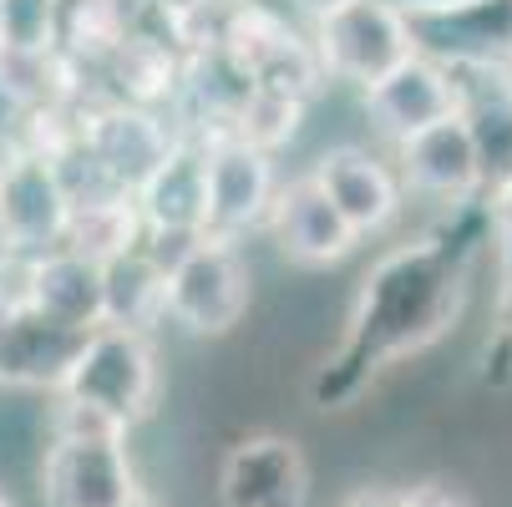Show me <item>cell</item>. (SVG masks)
<instances>
[{
	"label": "cell",
	"instance_id": "1",
	"mask_svg": "<svg viewBox=\"0 0 512 507\" xmlns=\"http://www.w3.org/2000/svg\"><path fill=\"white\" fill-rule=\"evenodd\" d=\"M315 61L325 77L371 87L391 66L416 56L411 16L396 0H345V6L315 16Z\"/></svg>",
	"mask_w": 512,
	"mask_h": 507
},
{
	"label": "cell",
	"instance_id": "2",
	"mask_svg": "<svg viewBox=\"0 0 512 507\" xmlns=\"http://www.w3.org/2000/svg\"><path fill=\"white\" fill-rule=\"evenodd\" d=\"M61 396H77L132 431L158 401V360H153L148 335L127 325H97L77 355V366H71Z\"/></svg>",
	"mask_w": 512,
	"mask_h": 507
},
{
	"label": "cell",
	"instance_id": "3",
	"mask_svg": "<svg viewBox=\"0 0 512 507\" xmlns=\"http://www.w3.org/2000/svg\"><path fill=\"white\" fill-rule=\"evenodd\" d=\"M249 310V264L234 239L203 234L168 269V320L188 335H224Z\"/></svg>",
	"mask_w": 512,
	"mask_h": 507
},
{
	"label": "cell",
	"instance_id": "4",
	"mask_svg": "<svg viewBox=\"0 0 512 507\" xmlns=\"http://www.w3.org/2000/svg\"><path fill=\"white\" fill-rule=\"evenodd\" d=\"M127 437H51L41 462L46 507H122L137 497Z\"/></svg>",
	"mask_w": 512,
	"mask_h": 507
},
{
	"label": "cell",
	"instance_id": "5",
	"mask_svg": "<svg viewBox=\"0 0 512 507\" xmlns=\"http://www.w3.org/2000/svg\"><path fill=\"white\" fill-rule=\"evenodd\" d=\"M218 502L224 507H310V462L295 437H244L218 462Z\"/></svg>",
	"mask_w": 512,
	"mask_h": 507
},
{
	"label": "cell",
	"instance_id": "6",
	"mask_svg": "<svg viewBox=\"0 0 512 507\" xmlns=\"http://www.w3.org/2000/svg\"><path fill=\"white\" fill-rule=\"evenodd\" d=\"M396 163H401V183L421 198H436V203H467L487 178V163H482L467 112L401 137Z\"/></svg>",
	"mask_w": 512,
	"mask_h": 507
},
{
	"label": "cell",
	"instance_id": "7",
	"mask_svg": "<svg viewBox=\"0 0 512 507\" xmlns=\"http://www.w3.org/2000/svg\"><path fill=\"white\" fill-rule=\"evenodd\" d=\"M462 112V87L452 82V71L431 56H406L401 66H391L386 77H376L365 87V117L376 122V132H386L391 142L447 122Z\"/></svg>",
	"mask_w": 512,
	"mask_h": 507
},
{
	"label": "cell",
	"instance_id": "8",
	"mask_svg": "<svg viewBox=\"0 0 512 507\" xmlns=\"http://www.w3.org/2000/svg\"><path fill=\"white\" fill-rule=\"evenodd\" d=\"M0 219L11 229L21 254H46L66 244L71 224V193L46 153H16L0 173Z\"/></svg>",
	"mask_w": 512,
	"mask_h": 507
},
{
	"label": "cell",
	"instance_id": "9",
	"mask_svg": "<svg viewBox=\"0 0 512 507\" xmlns=\"http://www.w3.org/2000/svg\"><path fill=\"white\" fill-rule=\"evenodd\" d=\"M92 330L61 325L41 310H11L0 320V386L26 391H61Z\"/></svg>",
	"mask_w": 512,
	"mask_h": 507
},
{
	"label": "cell",
	"instance_id": "10",
	"mask_svg": "<svg viewBox=\"0 0 512 507\" xmlns=\"http://www.w3.org/2000/svg\"><path fill=\"white\" fill-rule=\"evenodd\" d=\"M274 168L269 153L244 137H218L208 148V234L234 239L254 229L274 208Z\"/></svg>",
	"mask_w": 512,
	"mask_h": 507
},
{
	"label": "cell",
	"instance_id": "11",
	"mask_svg": "<svg viewBox=\"0 0 512 507\" xmlns=\"http://www.w3.org/2000/svg\"><path fill=\"white\" fill-rule=\"evenodd\" d=\"M77 137H82V148L102 163V173L127 193H137L158 173V163L173 153V132L137 102H117V107L97 112Z\"/></svg>",
	"mask_w": 512,
	"mask_h": 507
},
{
	"label": "cell",
	"instance_id": "12",
	"mask_svg": "<svg viewBox=\"0 0 512 507\" xmlns=\"http://www.w3.org/2000/svg\"><path fill=\"white\" fill-rule=\"evenodd\" d=\"M325 198L345 213V224L365 239V234H386L396 224V213H401V183L396 173L376 158V153H365V148H330L320 153L315 173H310Z\"/></svg>",
	"mask_w": 512,
	"mask_h": 507
},
{
	"label": "cell",
	"instance_id": "13",
	"mask_svg": "<svg viewBox=\"0 0 512 507\" xmlns=\"http://www.w3.org/2000/svg\"><path fill=\"white\" fill-rule=\"evenodd\" d=\"M269 229H274V244L284 249V259H295V264H335L360 239L315 178H300L274 193Z\"/></svg>",
	"mask_w": 512,
	"mask_h": 507
},
{
	"label": "cell",
	"instance_id": "14",
	"mask_svg": "<svg viewBox=\"0 0 512 507\" xmlns=\"http://www.w3.org/2000/svg\"><path fill=\"white\" fill-rule=\"evenodd\" d=\"M148 234H208V148L173 142L158 173L137 188Z\"/></svg>",
	"mask_w": 512,
	"mask_h": 507
},
{
	"label": "cell",
	"instance_id": "15",
	"mask_svg": "<svg viewBox=\"0 0 512 507\" xmlns=\"http://www.w3.org/2000/svg\"><path fill=\"white\" fill-rule=\"evenodd\" d=\"M31 310H41L61 325H77V330H97L107 320L102 264L66 244L31 254Z\"/></svg>",
	"mask_w": 512,
	"mask_h": 507
},
{
	"label": "cell",
	"instance_id": "16",
	"mask_svg": "<svg viewBox=\"0 0 512 507\" xmlns=\"http://www.w3.org/2000/svg\"><path fill=\"white\" fill-rule=\"evenodd\" d=\"M102 289H107V320L102 325L148 330L153 320L168 315V269L142 244L102 264Z\"/></svg>",
	"mask_w": 512,
	"mask_h": 507
},
{
	"label": "cell",
	"instance_id": "17",
	"mask_svg": "<svg viewBox=\"0 0 512 507\" xmlns=\"http://www.w3.org/2000/svg\"><path fill=\"white\" fill-rule=\"evenodd\" d=\"M148 224H142V208L137 193H107V198H87V203H71V224H66V249H77L97 264L127 254L142 244Z\"/></svg>",
	"mask_w": 512,
	"mask_h": 507
},
{
	"label": "cell",
	"instance_id": "18",
	"mask_svg": "<svg viewBox=\"0 0 512 507\" xmlns=\"http://www.w3.org/2000/svg\"><path fill=\"white\" fill-rule=\"evenodd\" d=\"M107 61H112V71H117L127 102H137V107H148V102H158L163 92H173V56H168V46L153 41V36H122Z\"/></svg>",
	"mask_w": 512,
	"mask_h": 507
},
{
	"label": "cell",
	"instance_id": "19",
	"mask_svg": "<svg viewBox=\"0 0 512 507\" xmlns=\"http://www.w3.org/2000/svg\"><path fill=\"white\" fill-rule=\"evenodd\" d=\"M0 51L51 56L56 51V0H0Z\"/></svg>",
	"mask_w": 512,
	"mask_h": 507
},
{
	"label": "cell",
	"instance_id": "20",
	"mask_svg": "<svg viewBox=\"0 0 512 507\" xmlns=\"http://www.w3.org/2000/svg\"><path fill=\"white\" fill-rule=\"evenodd\" d=\"M51 437H127V426L77 396L56 391V411H51Z\"/></svg>",
	"mask_w": 512,
	"mask_h": 507
},
{
	"label": "cell",
	"instance_id": "21",
	"mask_svg": "<svg viewBox=\"0 0 512 507\" xmlns=\"http://www.w3.org/2000/svg\"><path fill=\"white\" fill-rule=\"evenodd\" d=\"M406 507H472V502L447 482H421V487L406 492Z\"/></svg>",
	"mask_w": 512,
	"mask_h": 507
},
{
	"label": "cell",
	"instance_id": "22",
	"mask_svg": "<svg viewBox=\"0 0 512 507\" xmlns=\"http://www.w3.org/2000/svg\"><path fill=\"white\" fill-rule=\"evenodd\" d=\"M340 507H406V492H391V487H355Z\"/></svg>",
	"mask_w": 512,
	"mask_h": 507
},
{
	"label": "cell",
	"instance_id": "23",
	"mask_svg": "<svg viewBox=\"0 0 512 507\" xmlns=\"http://www.w3.org/2000/svg\"><path fill=\"white\" fill-rule=\"evenodd\" d=\"M502 269H507V284H512V178L502 183Z\"/></svg>",
	"mask_w": 512,
	"mask_h": 507
},
{
	"label": "cell",
	"instance_id": "24",
	"mask_svg": "<svg viewBox=\"0 0 512 507\" xmlns=\"http://www.w3.org/2000/svg\"><path fill=\"white\" fill-rule=\"evenodd\" d=\"M295 6H300L305 16H325V11H335V6H345V0H295Z\"/></svg>",
	"mask_w": 512,
	"mask_h": 507
},
{
	"label": "cell",
	"instance_id": "25",
	"mask_svg": "<svg viewBox=\"0 0 512 507\" xmlns=\"http://www.w3.org/2000/svg\"><path fill=\"white\" fill-rule=\"evenodd\" d=\"M11 254H21V249L11 244V229H6V219H0V264H6Z\"/></svg>",
	"mask_w": 512,
	"mask_h": 507
},
{
	"label": "cell",
	"instance_id": "26",
	"mask_svg": "<svg viewBox=\"0 0 512 507\" xmlns=\"http://www.w3.org/2000/svg\"><path fill=\"white\" fill-rule=\"evenodd\" d=\"M163 6H173V11H188V6H203V0H163Z\"/></svg>",
	"mask_w": 512,
	"mask_h": 507
},
{
	"label": "cell",
	"instance_id": "27",
	"mask_svg": "<svg viewBox=\"0 0 512 507\" xmlns=\"http://www.w3.org/2000/svg\"><path fill=\"white\" fill-rule=\"evenodd\" d=\"M122 507H158V502H148V497L137 492V497H132V502H122Z\"/></svg>",
	"mask_w": 512,
	"mask_h": 507
},
{
	"label": "cell",
	"instance_id": "28",
	"mask_svg": "<svg viewBox=\"0 0 512 507\" xmlns=\"http://www.w3.org/2000/svg\"><path fill=\"white\" fill-rule=\"evenodd\" d=\"M507 330H512V289H507Z\"/></svg>",
	"mask_w": 512,
	"mask_h": 507
},
{
	"label": "cell",
	"instance_id": "29",
	"mask_svg": "<svg viewBox=\"0 0 512 507\" xmlns=\"http://www.w3.org/2000/svg\"><path fill=\"white\" fill-rule=\"evenodd\" d=\"M0 507H16V502H11V497H6V492H0Z\"/></svg>",
	"mask_w": 512,
	"mask_h": 507
}]
</instances>
